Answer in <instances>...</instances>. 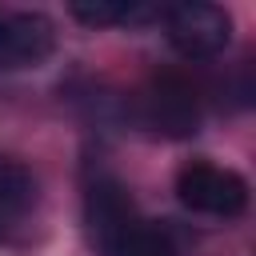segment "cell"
Segmentation results:
<instances>
[{
	"label": "cell",
	"mask_w": 256,
	"mask_h": 256,
	"mask_svg": "<svg viewBox=\"0 0 256 256\" xmlns=\"http://www.w3.org/2000/svg\"><path fill=\"white\" fill-rule=\"evenodd\" d=\"M164 36L184 60H216L232 40V16L220 4L188 0L164 8Z\"/></svg>",
	"instance_id": "6da1fadb"
},
{
	"label": "cell",
	"mask_w": 256,
	"mask_h": 256,
	"mask_svg": "<svg viewBox=\"0 0 256 256\" xmlns=\"http://www.w3.org/2000/svg\"><path fill=\"white\" fill-rule=\"evenodd\" d=\"M140 116L156 136L188 140L200 132V92L180 72H156L140 96Z\"/></svg>",
	"instance_id": "7a4b0ae2"
},
{
	"label": "cell",
	"mask_w": 256,
	"mask_h": 256,
	"mask_svg": "<svg viewBox=\"0 0 256 256\" xmlns=\"http://www.w3.org/2000/svg\"><path fill=\"white\" fill-rule=\"evenodd\" d=\"M176 196L184 208L192 212H204V216H240L248 208V184L240 172L232 168H216L208 160H192L180 168L176 176Z\"/></svg>",
	"instance_id": "3957f363"
},
{
	"label": "cell",
	"mask_w": 256,
	"mask_h": 256,
	"mask_svg": "<svg viewBox=\"0 0 256 256\" xmlns=\"http://www.w3.org/2000/svg\"><path fill=\"white\" fill-rule=\"evenodd\" d=\"M52 48H56V28L44 12L4 16V40H0L4 68H36L52 56Z\"/></svg>",
	"instance_id": "277c9868"
},
{
	"label": "cell",
	"mask_w": 256,
	"mask_h": 256,
	"mask_svg": "<svg viewBox=\"0 0 256 256\" xmlns=\"http://www.w3.org/2000/svg\"><path fill=\"white\" fill-rule=\"evenodd\" d=\"M84 220H88V232L100 240H108L116 228H124L128 220H136V208H132V196L128 188L116 180V176H96L88 188H84Z\"/></svg>",
	"instance_id": "5b68a950"
},
{
	"label": "cell",
	"mask_w": 256,
	"mask_h": 256,
	"mask_svg": "<svg viewBox=\"0 0 256 256\" xmlns=\"http://www.w3.org/2000/svg\"><path fill=\"white\" fill-rule=\"evenodd\" d=\"M100 252L104 256H176V244L164 224L136 216L124 228H116L108 240H100Z\"/></svg>",
	"instance_id": "8992f818"
},
{
	"label": "cell",
	"mask_w": 256,
	"mask_h": 256,
	"mask_svg": "<svg viewBox=\"0 0 256 256\" xmlns=\"http://www.w3.org/2000/svg\"><path fill=\"white\" fill-rule=\"evenodd\" d=\"M36 200V176L20 164L0 156V212H24Z\"/></svg>",
	"instance_id": "52a82bcc"
},
{
	"label": "cell",
	"mask_w": 256,
	"mask_h": 256,
	"mask_svg": "<svg viewBox=\"0 0 256 256\" xmlns=\"http://www.w3.org/2000/svg\"><path fill=\"white\" fill-rule=\"evenodd\" d=\"M0 40H4V16H0Z\"/></svg>",
	"instance_id": "ba28073f"
},
{
	"label": "cell",
	"mask_w": 256,
	"mask_h": 256,
	"mask_svg": "<svg viewBox=\"0 0 256 256\" xmlns=\"http://www.w3.org/2000/svg\"><path fill=\"white\" fill-rule=\"evenodd\" d=\"M0 240H4V224H0Z\"/></svg>",
	"instance_id": "9c48e42d"
}]
</instances>
